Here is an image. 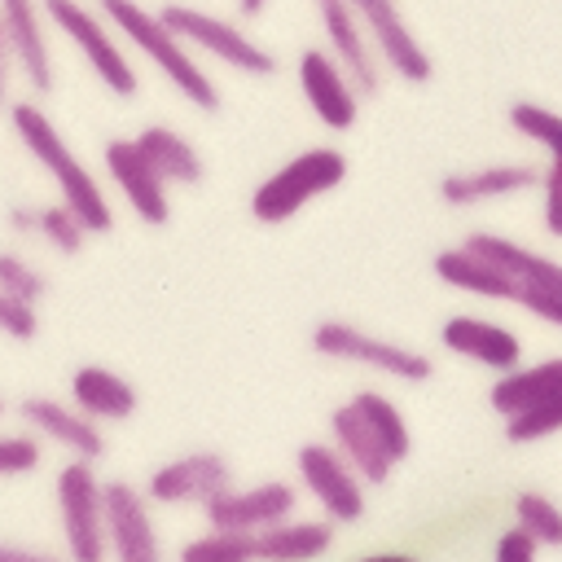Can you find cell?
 <instances>
[{"instance_id":"obj_1","label":"cell","mask_w":562,"mask_h":562,"mask_svg":"<svg viewBox=\"0 0 562 562\" xmlns=\"http://www.w3.org/2000/svg\"><path fill=\"white\" fill-rule=\"evenodd\" d=\"M97 9L105 13V22L149 61L158 66V75L202 114L220 110V88L215 79L193 61V48L162 22V13H149L140 0H97Z\"/></svg>"},{"instance_id":"obj_2","label":"cell","mask_w":562,"mask_h":562,"mask_svg":"<svg viewBox=\"0 0 562 562\" xmlns=\"http://www.w3.org/2000/svg\"><path fill=\"white\" fill-rule=\"evenodd\" d=\"M9 123H13L18 140L26 145V154L53 176L61 202L79 211V220L88 224V233H110V228H114L110 198H105L101 180L70 154V145H66V136L53 127V119H48L35 101H18V105H9Z\"/></svg>"},{"instance_id":"obj_3","label":"cell","mask_w":562,"mask_h":562,"mask_svg":"<svg viewBox=\"0 0 562 562\" xmlns=\"http://www.w3.org/2000/svg\"><path fill=\"white\" fill-rule=\"evenodd\" d=\"M347 180V154L334 145H316L294 154L290 162H281L272 176H263L250 193V215L259 224H285L294 220L307 202L325 198L329 189H338Z\"/></svg>"},{"instance_id":"obj_4","label":"cell","mask_w":562,"mask_h":562,"mask_svg":"<svg viewBox=\"0 0 562 562\" xmlns=\"http://www.w3.org/2000/svg\"><path fill=\"white\" fill-rule=\"evenodd\" d=\"M44 18L75 44V53L88 61V70L114 92V97H136L140 79H136V66L127 61L123 44H119V31L105 22V13L79 4V0H44Z\"/></svg>"},{"instance_id":"obj_5","label":"cell","mask_w":562,"mask_h":562,"mask_svg":"<svg viewBox=\"0 0 562 562\" xmlns=\"http://www.w3.org/2000/svg\"><path fill=\"white\" fill-rule=\"evenodd\" d=\"M312 351H321L325 360H342V364H364V369H378L404 386H417V382H430L435 364L426 351L417 347H404V342H391V338H378L351 321H321L312 329Z\"/></svg>"},{"instance_id":"obj_6","label":"cell","mask_w":562,"mask_h":562,"mask_svg":"<svg viewBox=\"0 0 562 562\" xmlns=\"http://www.w3.org/2000/svg\"><path fill=\"white\" fill-rule=\"evenodd\" d=\"M105 483L92 474L88 457H75L57 470V518H61V536H66V553L75 562H101L110 553L105 540Z\"/></svg>"},{"instance_id":"obj_7","label":"cell","mask_w":562,"mask_h":562,"mask_svg":"<svg viewBox=\"0 0 562 562\" xmlns=\"http://www.w3.org/2000/svg\"><path fill=\"white\" fill-rule=\"evenodd\" d=\"M158 13H162V22H167L189 48L215 57L220 66H228V70H237V75H263V79L277 75V57H272L259 40H250L237 22L215 18V13H202V9H193V4H162Z\"/></svg>"},{"instance_id":"obj_8","label":"cell","mask_w":562,"mask_h":562,"mask_svg":"<svg viewBox=\"0 0 562 562\" xmlns=\"http://www.w3.org/2000/svg\"><path fill=\"white\" fill-rule=\"evenodd\" d=\"M294 470H299V483L303 492L321 505V514L338 527L347 522H360L364 509H369V483L360 479V470L342 457V448L329 439V443H303L294 452Z\"/></svg>"},{"instance_id":"obj_9","label":"cell","mask_w":562,"mask_h":562,"mask_svg":"<svg viewBox=\"0 0 562 562\" xmlns=\"http://www.w3.org/2000/svg\"><path fill=\"white\" fill-rule=\"evenodd\" d=\"M299 92L312 105V114L329 132H347L360 119V83L329 48H303L299 53Z\"/></svg>"},{"instance_id":"obj_10","label":"cell","mask_w":562,"mask_h":562,"mask_svg":"<svg viewBox=\"0 0 562 562\" xmlns=\"http://www.w3.org/2000/svg\"><path fill=\"white\" fill-rule=\"evenodd\" d=\"M360 13V26L373 44V53L386 61V70H395L404 83H430L435 61L422 48V40L413 35V26L404 22L395 0H351Z\"/></svg>"},{"instance_id":"obj_11","label":"cell","mask_w":562,"mask_h":562,"mask_svg":"<svg viewBox=\"0 0 562 562\" xmlns=\"http://www.w3.org/2000/svg\"><path fill=\"white\" fill-rule=\"evenodd\" d=\"M105 176L114 180V189L123 193V202L136 211L140 224H167L171 220V202H167V180L158 176V167L145 158V149L136 145V136H114L101 149Z\"/></svg>"},{"instance_id":"obj_12","label":"cell","mask_w":562,"mask_h":562,"mask_svg":"<svg viewBox=\"0 0 562 562\" xmlns=\"http://www.w3.org/2000/svg\"><path fill=\"white\" fill-rule=\"evenodd\" d=\"M233 487V465L220 452H184L145 479L154 505H206Z\"/></svg>"},{"instance_id":"obj_13","label":"cell","mask_w":562,"mask_h":562,"mask_svg":"<svg viewBox=\"0 0 562 562\" xmlns=\"http://www.w3.org/2000/svg\"><path fill=\"white\" fill-rule=\"evenodd\" d=\"M299 509V487L285 483V479H268V483H255V487H228L220 492L215 501L202 505L206 514V527H228V531H259V527H272L281 518H290Z\"/></svg>"},{"instance_id":"obj_14","label":"cell","mask_w":562,"mask_h":562,"mask_svg":"<svg viewBox=\"0 0 562 562\" xmlns=\"http://www.w3.org/2000/svg\"><path fill=\"white\" fill-rule=\"evenodd\" d=\"M105 540L110 553L123 562H154L158 558V531L149 514V492L132 487L127 479H110L105 487Z\"/></svg>"},{"instance_id":"obj_15","label":"cell","mask_w":562,"mask_h":562,"mask_svg":"<svg viewBox=\"0 0 562 562\" xmlns=\"http://www.w3.org/2000/svg\"><path fill=\"white\" fill-rule=\"evenodd\" d=\"M18 417L26 422V430H35L40 439L66 448L70 457H88V461H97V457L105 452L101 422L88 417L75 400L61 404V400H53V395H26V400L18 404Z\"/></svg>"},{"instance_id":"obj_16","label":"cell","mask_w":562,"mask_h":562,"mask_svg":"<svg viewBox=\"0 0 562 562\" xmlns=\"http://www.w3.org/2000/svg\"><path fill=\"white\" fill-rule=\"evenodd\" d=\"M439 342H443V351H452L461 360H474L492 373H505V369L522 364V338L509 325H496L487 316H448L439 325Z\"/></svg>"},{"instance_id":"obj_17","label":"cell","mask_w":562,"mask_h":562,"mask_svg":"<svg viewBox=\"0 0 562 562\" xmlns=\"http://www.w3.org/2000/svg\"><path fill=\"white\" fill-rule=\"evenodd\" d=\"M430 268H435V277H439L443 285H452V290H461V294H474V299L518 303V294H522V281H518V277H509L501 263H492L487 255L470 250L465 241L439 250Z\"/></svg>"},{"instance_id":"obj_18","label":"cell","mask_w":562,"mask_h":562,"mask_svg":"<svg viewBox=\"0 0 562 562\" xmlns=\"http://www.w3.org/2000/svg\"><path fill=\"white\" fill-rule=\"evenodd\" d=\"M0 22L9 31V44H13L22 79L35 92H53V48H48V35H44V4H35V0H0Z\"/></svg>"},{"instance_id":"obj_19","label":"cell","mask_w":562,"mask_h":562,"mask_svg":"<svg viewBox=\"0 0 562 562\" xmlns=\"http://www.w3.org/2000/svg\"><path fill=\"white\" fill-rule=\"evenodd\" d=\"M321 13V31L329 40V53L351 70V79L360 83V92L378 88V61H373V44L360 26V13L351 0H316Z\"/></svg>"},{"instance_id":"obj_20","label":"cell","mask_w":562,"mask_h":562,"mask_svg":"<svg viewBox=\"0 0 562 562\" xmlns=\"http://www.w3.org/2000/svg\"><path fill=\"white\" fill-rule=\"evenodd\" d=\"M540 184V171L527 167V162H492V167H479V171H452L439 180V198L448 206H479V202H496V198H509V193H522V189H536Z\"/></svg>"},{"instance_id":"obj_21","label":"cell","mask_w":562,"mask_h":562,"mask_svg":"<svg viewBox=\"0 0 562 562\" xmlns=\"http://www.w3.org/2000/svg\"><path fill=\"white\" fill-rule=\"evenodd\" d=\"M329 439L342 448V457L360 470V479H364L369 487H382V483L395 474V465H400V461L382 448V439L369 430V422L360 417V408H356L351 400L329 413Z\"/></svg>"},{"instance_id":"obj_22","label":"cell","mask_w":562,"mask_h":562,"mask_svg":"<svg viewBox=\"0 0 562 562\" xmlns=\"http://www.w3.org/2000/svg\"><path fill=\"white\" fill-rule=\"evenodd\" d=\"M334 549V522L329 518H281L272 527L255 531V558L263 562H312Z\"/></svg>"},{"instance_id":"obj_23","label":"cell","mask_w":562,"mask_h":562,"mask_svg":"<svg viewBox=\"0 0 562 562\" xmlns=\"http://www.w3.org/2000/svg\"><path fill=\"white\" fill-rule=\"evenodd\" d=\"M558 391H562V356H549L540 364H514L496 373V382L487 386V404L501 417H518Z\"/></svg>"},{"instance_id":"obj_24","label":"cell","mask_w":562,"mask_h":562,"mask_svg":"<svg viewBox=\"0 0 562 562\" xmlns=\"http://www.w3.org/2000/svg\"><path fill=\"white\" fill-rule=\"evenodd\" d=\"M70 400L97 422H127L140 404L136 386L105 364H79L70 373Z\"/></svg>"},{"instance_id":"obj_25","label":"cell","mask_w":562,"mask_h":562,"mask_svg":"<svg viewBox=\"0 0 562 562\" xmlns=\"http://www.w3.org/2000/svg\"><path fill=\"white\" fill-rule=\"evenodd\" d=\"M465 246L479 250V255H487L492 263H501V268H505L509 277H518L522 285L562 290V263L549 259V255H540V250H531V246H522V241H514V237H501V233L479 228V233L465 237Z\"/></svg>"},{"instance_id":"obj_26","label":"cell","mask_w":562,"mask_h":562,"mask_svg":"<svg viewBox=\"0 0 562 562\" xmlns=\"http://www.w3.org/2000/svg\"><path fill=\"white\" fill-rule=\"evenodd\" d=\"M136 145L145 149V158L158 167V176L167 184H202L206 162H202L198 145L184 132H176L167 123H149V127L136 132Z\"/></svg>"},{"instance_id":"obj_27","label":"cell","mask_w":562,"mask_h":562,"mask_svg":"<svg viewBox=\"0 0 562 562\" xmlns=\"http://www.w3.org/2000/svg\"><path fill=\"white\" fill-rule=\"evenodd\" d=\"M351 404L360 408V417L369 422V430L382 439V448H386L395 461H408V452H413V435H408V422H404L400 404L386 400L382 391H369V386H360V391L351 395Z\"/></svg>"},{"instance_id":"obj_28","label":"cell","mask_w":562,"mask_h":562,"mask_svg":"<svg viewBox=\"0 0 562 562\" xmlns=\"http://www.w3.org/2000/svg\"><path fill=\"white\" fill-rule=\"evenodd\" d=\"M250 558H255V531L206 527L198 540L180 544V562H250Z\"/></svg>"},{"instance_id":"obj_29","label":"cell","mask_w":562,"mask_h":562,"mask_svg":"<svg viewBox=\"0 0 562 562\" xmlns=\"http://www.w3.org/2000/svg\"><path fill=\"white\" fill-rule=\"evenodd\" d=\"M35 233H40L57 255H79V250H83V241L92 237V233H88V224L79 220V211H75V206H66V202L40 206V211H35Z\"/></svg>"},{"instance_id":"obj_30","label":"cell","mask_w":562,"mask_h":562,"mask_svg":"<svg viewBox=\"0 0 562 562\" xmlns=\"http://www.w3.org/2000/svg\"><path fill=\"white\" fill-rule=\"evenodd\" d=\"M509 127L522 136V140H536L549 158L562 162V114L536 105V101H514L509 105Z\"/></svg>"},{"instance_id":"obj_31","label":"cell","mask_w":562,"mask_h":562,"mask_svg":"<svg viewBox=\"0 0 562 562\" xmlns=\"http://www.w3.org/2000/svg\"><path fill=\"white\" fill-rule=\"evenodd\" d=\"M514 522L527 527L540 544L562 549V505L549 501L544 492H518L514 496Z\"/></svg>"},{"instance_id":"obj_32","label":"cell","mask_w":562,"mask_h":562,"mask_svg":"<svg viewBox=\"0 0 562 562\" xmlns=\"http://www.w3.org/2000/svg\"><path fill=\"white\" fill-rule=\"evenodd\" d=\"M549 435H562V391L540 400L536 408H527L518 417H505V439L509 443H540Z\"/></svg>"},{"instance_id":"obj_33","label":"cell","mask_w":562,"mask_h":562,"mask_svg":"<svg viewBox=\"0 0 562 562\" xmlns=\"http://www.w3.org/2000/svg\"><path fill=\"white\" fill-rule=\"evenodd\" d=\"M0 285L26 303H40L48 294V277L18 250H0Z\"/></svg>"},{"instance_id":"obj_34","label":"cell","mask_w":562,"mask_h":562,"mask_svg":"<svg viewBox=\"0 0 562 562\" xmlns=\"http://www.w3.org/2000/svg\"><path fill=\"white\" fill-rule=\"evenodd\" d=\"M44 448H40V435L35 430H13V435H0V479H13V474H31L40 465Z\"/></svg>"},{"instance_id":"obj_35","label":"cell","mask_w":562,"mask_h":562,"mask_svg":"<svg viewBox=\"0 0 562 562\" xmlns=\"http://www.w3.org/2000/svg\"><path fill=\"white\" fill-rule=\"evenodd\" d=\"M0 334H9V338H18V342H31V338L40 334L35 303H26V299L9 294L4 285H0Z\"/></svg>"},{"instance_id":"obj_36","label":"cell","mask_w":562,"mask_h":562,"mask_svg":"<svg viewBox=\"0 0 562 562\" xmlns=\"http://www.w3.org/2000/svg\"><path fill=\"white\" fill-rule=\"evenodd\" d=\"M540 224L549 237H562V162L549 158V167L540 171Z\"/></svg>"},{"instance_id":"obj_37","label":"cell","mask_w":562,"mask_h":562,"mask_svg":"<svg viewBox=\"0 0 562 562\" xmlns=\"http://www.w3.org/2000/svg\"><path fill=\"white\" fill-rule=\"evenodd\" d=\"M540 549H544V544H540L527 527L514 522V527H505V531L496 536V549H492V553H496V562H531Z\"/></svg>"},{"instance_id":"obj_38","label":"cell","mask_w":562,"mask_h":562,"mask_svg":"<svg viewBox=\"0 0 562 562\" xmlns=\"http://www.w3.org/2000/svg\"><path fill=\"white\" fill-rule=\"evenodd\" d=\"M518 307H527L536 321L562 329V290H544V285H522Z\"/></svg>"},{"instance_id":"obj_39","label":"cell","mask_w":562,"mask_h":562,"mask_svg":"<svg viewBox=\"0 0 562 562\" xmlns=\"http://www.w3.org/2000/svg\"><path fill=\"white\" fill-rule=\"evenodd\" d=\"M13 66H18V57H13L9 31H4V22H0V110L9 105V83H13Z\"/></svg>"},{"instance_id":"obj_40","label":"cell","mask_w":562,"mask_h":562,"mask_svg":"<svg viewBox=\"0 0 562 562\" xmlns=\"http://www.w3.org/2000/svg\"><path fill=\"white\" fill-rule=\"evenodd\" d=\"M9 228L13 233H35V211L31 206H13L9 211Z\"/></svg>"},{"instance_id":"obj_41","label":"cell","mask_w":562,"mask_h":562,"mask_svg":"<svg viewBox=\"0 0 562 562\" xmlns=\"http://www.w3.org/2000/svg\"><path fill=\"white\" fill-rule=\"evenodd\" d=\"M0 562H40V553L26 544H0Z\"/></svg>"},{"instance_id":"obj_42","label":"cell","mask_w":562,"mask_h":562,"mask_svg":"<svg viewBox=\"0 0 562 562\" xmlns=\"http://www.w3.org/2000/svg\"><path fill=\"white\" fill-rule=\"evenodd\" d=\"M268 4L272 0H237V18H263Z\"/></svg>"},{"instance_id":"obj_43","label":"cell","mask_w":562,"mask_h":562,"mask_svg":"<svg viewBox=\"0 0 562 562\" xmlns=\"http://www.w3.org/2000/svg\"><path fill=\"white\" fill-rule=\"evenodd\" d=\"M0 417H4V400H0Z\"/></svg>"}]
</instances>
